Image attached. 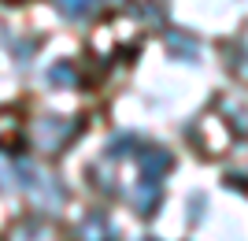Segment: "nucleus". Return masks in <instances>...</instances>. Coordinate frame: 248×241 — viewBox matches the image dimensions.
<instances>
[{"label": "nucleus", "instance_id": "obj_13", "mask_svg": "<svg viewBox=\"0 0 248 241\" xmlns=\"http://www.w3.org/2000/svg\"><path fill=\"white\" fill-rule=\"evenodd\" d=\"M200 208H207V200L200 197V193H193V197H189V219H200Z\"/></svg>", "mask_w": 248, "mask_h": 241}, {"label": "nucleus", "instance_id": "obj_1", "mask_svg": "<svg viewBox=\"0 0 248 241\" xmlns=\"http://www.w3.org/2000/svg\"><path fill=\"white\" fill-rule=\"evenodd\" d=\"M74 119H63V115H45L37 119V126H33V145L45 148V152H60L67 141L74 137Z\"/></svg>", "mask_w": 248, "mask_h": 241}, {"label": "nucleus", "instance_id": "obj_10", "mask_svg": "<svg viewBox=\"0 0 248 241\" xmlns=\"http://www.w3.org/2000/svg\"><path fill=\"white\" fill-rule=\"evenodd\" d=\"M41 178V171L33 167L30 160H15V182H19L22 189H33V182Z\"/></svg>", "mask_w": 248, "mask_h": 241}, {"label": "nucleus", "instance_id": "obj_17", "mask_svg": "<svg viewBox=\"0 0 248 241\" xmlns=\"http://www.w3.org/2000/svg\"><path fill=\"white\" fill-rule=\"evenodd\" d=\"M145 241H155V238H145Z\"/></svg>", "mask_w": 248, "mask_h": 241}, {"label": "nucleus", "instance_id": "obj_9", "mask_svg": "<svg viewBox=\"0 0 248 241\" xmlns=\"http://www.w3.org/2000/svg\"><path fill=\"white\" fill-rule=\"evenodd\" d=\"M134 145H137V134H115L111 141H108V148H104V156L108 160H123V156L134 152Z\"/></svg>", "mask_w": 248, "mask_h": 241}, {"label": "nucleus", "instance_id": "obj_8", "mask_svg": "<svg viewBox=\"0 0 248 241\" xmlns=\"http://www.w3.org/2000/svg\"><path fill=\"white\" fill-rule=\"evenodd\" d=\"M167 48H170V56H182L186 63L197 60V41L186 33H167Z\"/></svg>", "mask_w": 248, "mask_h": 241}, {"label": "nucleus", "instance_id": "obj_11", "mask_svg": "<svg viewBox=\"0 0 248 241\" xmlns=\"http://www.w3.org/2000/svg\"><path fill=\"white\" fill-rule=\"evenodd\" d=\"M137 19L159 26V19H163V15H159V8H155V4H137Z\"/></svg>", "mask_w": 248, "mask_h": 241}, {"label": "nucleus", "instance_id": "obj_4", "mask_svg": "<svg viewBox=\"0 0 248 241\" xmlns=\"http://www.w3.org/2000/svg\"><path fill=\"white\" fill-rule=\"evenodd\" d=\"M33 200H37V208H45V211H52V208H60L63 200H67V189L60 186V182L52 178V175H45L41 171V178L33 182Z\"/></svg>", "mask_w": 248, "mask_h": 241}, {"label": "nucleus", "instance_id": "obj_5", "mask_svg": "<svg viewBox=\"0 0 248 241\" xmlns=\"http://www.w3.org/2000/svg\"><path fill=\"white\" fill-rule=\"evenodd\" d=\"M134 208L141 211V215H155V208H159V182L152 178H141L134 189Z\"/></svg>", "mask_w": 248, "mask_h": 241}, {"label": "nucleus", "instance_id": "obj_3", "mask_svg": "<svg viewBox=\"0 0 248 241\" xmlns=\"http://www.w3.org/2000/svg\"><path fill=\"white\" fill-rule=\"evenodd\" d=\"M78 238L82 241H115L119 230L111 226V219H108L104 211H89V215L78 223Z\"/></svg>", "mask_w": 248, "mask_h": 241}, {"label": "nucleus", "instance_id": "obj_16", "mask_svg": "<svg viewBox=\"0 0 248 241\" xmlns=\"http://www.w3.org/2000/svg\"><path fill=\"white\" fill-rule=\"evenodd\" d=\"M100 4H123V0H100Z\"/></svg>", "mask_w": 248, "mask_h": 241}, {"label": "nucleus", "instance_id": "obj_6", "mask_svg": "<svg viewBox=\"0 0 248 241\" xmlns=\"http://www.w3.org/2000/svg\"><path fill=\"white\" fill-rule=\"evenodd\" d=\"M96 8H100V0H56V11H60L63 19H71V22L93 19Z\"/></svg>", "mask_w": 248, "mask_h": 241}, {"label": "nucleus", "instance_id": "obj_2", "mask_svg": "<svg viewBox=\"0 0 248 241\" xmlns=\"http://www.w3.org/2000/svg\"><path fill=\"white\" fill-rule=\"evenodd\" d=\"M137 163H141V178L159 182L167 171L174 167V156H170V148H163V145H145L141 156H137Z\"/></svg>", "mask_w": 248, "mask_h": 241}, {"label": "nucleus", "instance_id": "obj_14", "mask_svg": "<svg viewBox=\"0 0 248 241\" xmlns=\"http://www.w3.org/2000/svg\"><path fill=\"white\" fill-rule=\"evenodd\" d=\"M226 186H230V189H233V186H237V189H248V182H245V175H233V171H230V175H226Z\"/></svg>", "mask_w": 248, "mask_h": 241}, {"label": "nucleus", "instance_id": "obj_12", "mask_svg": "<svg viewBox=\"0 0 248 241\" xmlns=\"http://www.w3.org/2000/svg\"><path fill=\"white\" fill-rule=\"evenodd\" d=\"M33 52H37V41H15V60L19 63H30Z\"/></svg>", "mask_w": 248, "mask_h": 241}, {"label": "nucleus", "instance_id": "obj_15", "mask_svg": "<svg viewBox=\"0 0 248 241\" xmlns=\"http://www.w3.org/2000/svg\"><path fill=\"white\" fill-rule=\"evenodd\" d=\"M8 186V167H4V163H0V189Z\"/></svg>", "mask_w": 248, "mask_h": 241}, {"label": "nucleus", "instance_id": "obj_7", "mask_svg": "<svg viewBox=\"0 0 248 241\" xmlns=\"http://www.w3.org/2000/svg\"><path fill=\"white\" fill-rule=\"evenodd\" d=\"M45 78H48V85H56V89H74V85H78V71H74V63H67V60H56Z\"/></svg>", "mask_w": 248, "mask_h": 241}]
</instances>
